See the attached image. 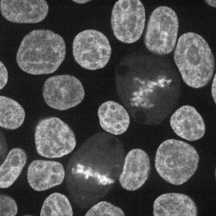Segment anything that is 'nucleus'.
<instances>
[{"label":"nucleus","instance_id":"4468645a","mask_svg":"<svg viewBox=\"0 0 216 216\" xmlns=\"http://www.w3.org/2000/svg\"><path fill=\"white\" fill-rule=\"evenodd\" d=\"M98 115L102 128L112 134H122L129 126L130 118L127 111L121 105L114 101L103 103L98 109Z\"/></svg>","mask_w":216,"mask_h":216},{"label":"nucleus","instance_id":"6ab92c4d","mask_svg":"<svg viewBox=\"0 0 216 216\" xmlns=\"http://www.w3.org/2000/svg\"><path fill=\"white\" fill-rule=\"evenodd\" d=\"M17 211V204L14 199L5 195H0V216H15Z\"/></svg>","mask_w":216,"mask_h":216},{"label":"nucleus","instance_id":"4be33fe9","mask_svg":"<svg viewBox=\"0 0 216 216\" xmlns=\"http://www.w3.org/2000/svg\"><path fill=\"white\" fill-rule=\"evenodd\" d=\"M208 1H209V2H208L207 1H206L207 2V3L209 5H211V6H214H214L215 7V6L214 5H215V4H214V1H215V0H214V2H210V0L209 1L208 0Z\"/></svg>","mask_w":216,"mask_h":216},{"label":"nucleus","instance_id":"ddd939ff","mask_svg":"<svg viewBox=\"0 0 216 216\" xmlns=\"http://www.w3.org/2000/svg\"><path fill=\"white\" fill-rule=\"evenodd\" d=\"M154 216H196V205L189 196L178 193H168L158 197L153 205Z\"/></svg>","mask_w":216,"mask_h":216},{"label":"nucleus","instance_id":"9b49d317","mask_svg":"<svg viewBox=\"0 0 216 216\" xmlns=\"http://www.w3.org/2000/svg\"><path fill=\"white\" fill-rule=\"evenodd\" d=\"M65 176V171L60 163L52 161L36 160L29 165L27 179L34 190L44 191L60 184Z\"/></svg>","mask_w":216,"mask_h":216},{"label":"nucleus","instance_id":"1a4fd4ad","mask_svg":"<svg viewBox=\"0 0 216 216\" xmlns=\"http://www.w3.org/2000/svg\"><path fill=\"white\" fill-rule=\"evenodd\" d=\"M0 8L6 20L19 23L39 22L46 18L48 11L44 0H1Z\"/></svg>","mask_w":216,"mask_h":216},{"label":"nucleus","instance_id":"20e7f679","mask_svg":"<svg viewBox=\"0 0 216 216\" xmlns=\"http://www.w3.org/2000/svg\"><path fill=\"white\" fill-rule=\"evenodd\" d=\"M35 139L38 154L49 158H60L69 154L76 144L72 130L56 117L46 118L38 122L35 129Z\"/></svg>","mask_w":216,"mask_h":216},{"label":"nucleus","instance_id":"f3484780","mask_svg":"<svg viewBox=\"0 0 216 216\" xmlns=\"http://www.w3.org/2000/svg\"><path fill=\"white\" fill-rule=\"evenodd\" d=\"M73 211L67 197L59 193L51 194L45 200L41 216H72Z\"/></svg>","mask_w":216,"mask_h":216},{"label":"nucleus","instance_id":"f8f14e48","mask_svg":"<svg viewBox=\"0 0 216 216\" xmlns=\"http://www.w3.org/2000/svg\"><path fill=\"white\" fill-rule=\"evenodd\" d=\"M170 123L176 134L188 141L200 139L205 132V125L202 117L190 106H184L177 109L172 115Z\"/></svg>","mask_w":216,"mask_h":216},{"label":"nucleus","instance_id":"a211bd4d","mask_svg":"<svg viewBox=\"0 0 216 216\" xmlns=\"http://www.w3.org/2000/svg\"><path fill=\"white\" fill-rule=\"evenodd\" d=\"M123 211L119 207L106 201H100L91 208L85 214L86 216H123Z\"/></svg>","mask_w":216,"mask_h":216},{"label":"nucleus","instance_id":"f03ea898","mask_svg":"<svg viewBox=\"0 0 216 216\" xmlns=\"http://www.w3.org/2000/svg\"><path fill=\"white\" fill-rule=\"evenodd\" d=\"M174 60L184 81L195 88L204 86L213 75L215 62L211 50L201 35L187 32L179 39Z\"/></svg>","mask_w":216,"mask_h":216},{"label":"nucleus","instance_id":"aec40b11","mask_svg":"<svg viewBox=\"0 0 216 216\" xmlns=\"http://www.w3.org/2000/svg\"><path fill=\"white\" fill-rule=\"evenodd\" d=\"M0 85L1 89L6 85L8 79V72L7 69L1 61H0Z\"/></svg>","mask_w":216,"mask_h":216},{"label":"nucleus","instance_id":"dca6fc26","mask_svg":"<svg viewBox=\"0 0 216 216\" xmlns=\"http://www.w3.org/2000/svg\"><path fill=\"white\" fill-rule=\"evenodd\" d=\"M25 111L17 101L9 98L0 96V125L3 128L15 129L23 123Z\"/></svg>","mask_w":216,"mask_h":216},{"label":"nucleus","instance_id":"7ed1b4c3","mask_svg":"<svg viewBox=\"0 0 216 216\" xmlns=\"http://www.w3.org/2000/svg\"><path fill=\"white\" fill-rule=\"evenodd\" d=\"M199 159L197 151L191 145L181 140L168 139L163 142L157 150L155 167L164 180L180 185L195 172Z\"/></svg>","mask_w":216,"mask_h":216},{"label":"nucleus","instance_id":"0eeeda50","mask_svg":"<svg viewBox=\"0 0 216 216\" xmlns=\"http://www.w3.org/2000/svg\"><path fill=\"white\" fill-rule=\"evenodd\" d=\"M73 53L76 62L81 67L89 70L104 67L111 53L109 41L101 32L93 29L84 30L74 39Z\"/></svg>","mask_w":216,"mask_h":216},{"label":"nucleus","instance_id":"412c9836","mask_svg":"<svg viewBox=\"0 0 216 216\" xmlns=\"http://www.w3.org/2000/svg\"><path fill=\"white\" fill-rule=\"evenodd\" d=\"M216 74H215L214 77L213 82L212 85L211 93L212 97L215 103H216Z\"/></svg>","mask_w":216,"mask_h":216},{"label":"nucleus","instance_id":"39448f33","mask_svg":"<svg viewBox=\"0 0 216 216\" xmlns=\"http://www.w3.org/2000/svg\"><path fill=\"white\" fill-rule=\"evenodd\" d=\"M178 27V17L174 10L166 6L157 7L148 21L144 37L146 47L156 54L170 53L175 47Z\"/></svg>","mask_w":216,"mask_h":216},{"label":"nucleus","instance_id":"2eb2a0df","mask_svg":"<svg viewBox=\"0 0 216 216\" xmlns=\"http://www.w3.org/2000/svg\"><path fill=\"white\" fill-rule=\"evenodd\" d=\"M27 156L19 148L12 149L0 167V187L7 188L11 185L21 173L25 165Z\"/></svg>","mask_w":216,"mask_h":216},{"label":"nucleus","instance_id":"6e6552de","mask_svg":"<svg viewBox=\"0 0 216 216\" xmlns=\"http://www.w3.org/2000/svg\"><path fill=\"white\" fill-rule=\"evenodd\" d=\"M43 95L49 106L64 110L81 103L85 96V91L81 82L75 77L58 75L51 77L45 81Z\"/></svg>","mask_w":216,"mask_h":216},{"label":"nucleus","instance_id":"9d476101","mask_svg":"<svg viewBox=\"0 0 216 216\" xmlns=\"http://www.w3.org/2000/svg\"><path fill=\"white\" fill-rule=\"evenodd\" d=\"M150 171V161L147 153L140 149H133L126 156L119 177L120 184L127 190H136L147 181Z\"/></svg>","mask_w":216,"mask_h":216},{"label":"nucleus","instance_id":"f257e3e1","mask_svg":"<svg viewBox=\"0 0 216 216\" xmlns=\"http://www.w3.org/2000/svg\"><path fill=\"white\" fill-rule=\"evenodd\" d=\"M66 55L63 38L48 30H33L22 40L16 54L17 63L23 71L37 75L53 73Z\"/></svg>","mask_w":216,"mask_h":216},{"label":"nucleus","instance_id":"423d86ee","mask_svg":"<svg viewBox=\"0 0 216 216\" xmlns=\"http://www.w3.org/2000/svg\"><path fill=\"white\" fill-rule=\"evenodd\" d=\"M145 22V12L139 0H119L113 8L111 23L114 34L120 41L131 44L141 36Z\"/></svg>","mask_w":216,"mask_h":216}]
</instances>
